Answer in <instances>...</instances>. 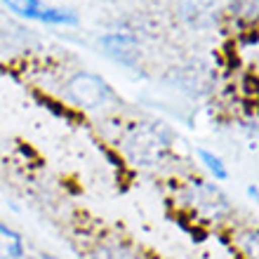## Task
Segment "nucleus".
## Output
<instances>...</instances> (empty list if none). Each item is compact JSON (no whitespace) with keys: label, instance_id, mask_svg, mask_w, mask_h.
Returning a JSON list of instances; mask_svg holds the SVG:
<instances>
[{"label":"nucleus","instance_id":"nucleus-1","mask_svg":"<svg viewBox=\"0 0 259 259\" xmlns=\"http://www.w3.org/2000/svg\"><path fill=\"white\" fill-rule=\"evenodd\" d=\"M170 149V137L156 125H137L125 137V153L135 165H158Z\"/></svg>","mask_w":259,"mask_h":259},{"label":"nucleus","instance_id":"nucleus-2","mask_svg":"<svg viewBox=\"0 0 259 259\" xmlns=\"http://www.w3.org/2000/svg\"><path fill=\"white\" fill-rule=\"evenodd\" d=\"M68 97L85 109H99L111 99V88L95 73H75L66 85Z\"/></svg>","mask_w":259,"mask_h":259},{"label":"nucleus","instance_id":"nucleus-3","mask_svg":"<svg viewBox=\"0 0 259 259\" xmlns=\"http://www.w3.org/2000/svg\"><path fill=\"white\" fill-rule=\"evenodd\" d=\"M102 45L106 50V55L113 57L116 62L125 64V66H135L139 62V57H142L139 42L130 33H106L102 35Z\"/></svg>","mask_w":259,"mask_h":259},{"label":"nucleus","instance_id":"nucleus-4","mask_svg":"<svg viewBox=\"0 0 259 259\" xmlns=\"http://www.w3.org/2000/svg\"><path fill=\"white\" fill-rule=\"evenodd\" d=\"M191 200L200 212H205L207 217H222L229 212V198L219 191L214 184H205L198 182L191 189Z\"/></svg>","mask_w":259,"mask_h":259},{"label":"nucleus","instance_id":"nucleus-5","mask_svg":"<svg viewBox=\"0 0 259 259\" xmlns=\"http://www.w3.org/2000/svg\"><path fill=\"white\" fill-rule=\"evenodd\" d=\"M24 254V243L17 231H12L10 226L0 224V257L5 259H19Z\"/></svg>","mask_w":259,"mask_h":259},{"label":"nucleus","instance_id":"nucleus-6","mask_svg":"<svg viewBox=\"0 0 259 259\" xmlns=\"http://www.w3.org/2000/svg\"><path fill=\"white\" fill-rule=\"evenodd\" d=\"M35 19L48 21V24H68V26L78 24L75 12H71V10H59V7H45V10H40V12L35 14Z\"/></svg>","mask_w":259,"mask_h":259},{"label":"nucleus","instance_id":"nucleus-7","mask_svg":"<svg viewBox=\"0 0 259 259\" xmlns=\"http://www.w3.org/2000/svg\"><path fill=\"white\" fill-rule=\"evenodd\" d=\"M198 156H200V160L205 163V167L214 175V179L224 182V179L229 177V172H226V167H224V163H222L219 156H214V153H210V151H205V149H198Z\"/></svg>","mask_w":259,"mask_h":259},{"label":"nucleus","instance_id":"nucleus-8","mask_svg":"<svg viewBox=\"0 0 259 259\" xmlns=\"http://www.w3.org/2000/svg\"><path fill=\"white\" fill-rule=\"evenodd\" d=\"M12 12L21 14V17H28V19H35V14L40 12L42 7L38 0H3Z\"/></svg>","mask_w":259,"mask_h":259},{"label":"nucleus","instance_id":"nucleus-9","mask_svg":"<svg viewBox=\"0 0 259 259\" xmlns=\"http://www.w3.org/2000/svg\"><path fill=\"white\" fill-rule=\"evenodd\" d=\"M245 252L252 259L257 257V231H252V233H247L245 236Z\"/></svg>","mask_w":259,"mask_h":259},{"label":"nucleus","instance_id":"nucleus-10","mask_svg":"<svg viewBox=\"0 0 259 259\" xmlns=\"http://www.w3.org/2000/svg\"><path fill=\"white\" fill-rule=\"evenodd\" d=\"M95 259H132V257L125 250H102L99 257H95Z\"/></svg>","mask_w":259,"mask_h":259},{"label":"nucleus","instance_id":"nucleus-11","mask_svg":"<svg viewBox=\"0 0 259 259\" xmlns=\"http://www.w3.org/2000/svg\"><path fill=\"white\" fill-rule=\"evenodd\" d=\"M247 193H250L252 198H257V189H254V186H250V189H247Z\"/></svg>","mask_w":259,"mask_h":259}]
</instances>
